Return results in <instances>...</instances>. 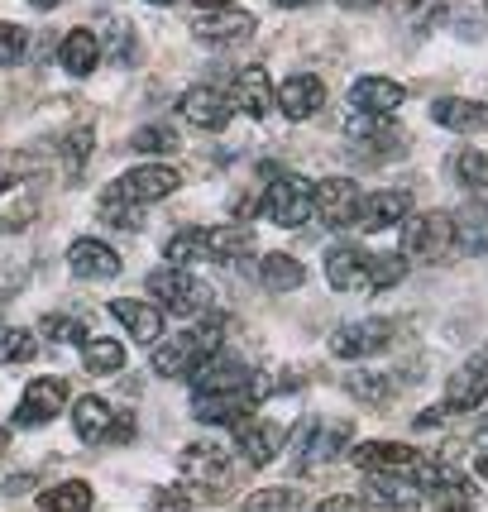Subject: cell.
Wrapping results in <instances>:
<instances>
[{"label": "cell", "mask_w": 488, "mask_h": 512, "mask_svg": "<svg viewBox=\"0 0 488 512\" xmlns=\"http://www.w3.org/2000/svg\"><path fill=\"white\" fill-rule=\"evenodd\" d=\"M5 187H10V178H0V192H5Z\"/></svg>", "instance_id": "cell-59"}, {"label": "cell", "mask_w": 488, "mask_h": 512, "mask_svg": "<svg viewBox=\"0 0 488 512\" xmlns=\"http://www.w3.org/2000/svg\"><path fill=\"white\" fill-rule=\"evenodd\" d=\"M101 221L115 225V230H144V206L120 197H101Z\"/></svg>", "instance_id": "cell-41"}, {"label": "cell", "mask_w": 488, "mask_h": 512, "mask_svg": "<svg viewBox=\"0 0 488 512\" xmlns=\"http://www.w3.org/2000/svg\"><path fill=\"white\" fill-rule=\"evenodd\" d=\"M39 331H44L48 340H58V345H82V340H87L82 316H63V312H48L44 321H39Z\"/></svg>", "instance_id": "cell-42"}, {"label": "cell", "mask_w": 488, "mask_h": 512, "mask_svg": "<svg viewBox=\"0 0 488 512\" xmlns=\"http://www.w3.org/2000/svg\"><path fill=\"white\" fill-rule=\"evenodd\" d=\"M163 254H168V264H197V259H206V230H197V225L178 230V235L163 245Z\"/></svg>", "instance_id": "cell-38"}, {"label": "cell", "mask_w": 488, "mask_h": 512, "mask_svg": "<svg viewBox=\"0 0 488 512\" xmlns=\"http://www.w3.org/2000/svg\"><path fill=\"white\" fill-rule=\"evenodd\" d=\"M187 383H192V393H221V388H249L254 379H249V369H244L235 355L211 350V355H201L197 364H192Z\"/></svg>", "instance_id": "cell-11"}, {"label": "cell", "mask_w": 488, "mask_h": 512, "mask_svg": "<svg viewBox=\"0 0 488 512\" xmlns=\"http://www.w3.org/2000/svg\"><path fill=\"white\" fill-rule=\"evenodd\" d=\"M5 450H10V431L0 426V455H5Z\"/></svg>", "instance_id": "cell-57"}, {"label": "cell", "mask_w": 488, "mask_h": 512, "mask_svg": "<svg viewBox=\"0 0 488 512\" xmlns=\"http://www.w3.org/2000/svg\"><path fill=\"white\" fill-rule=\"evenodd\" d=\"M445 0H398V10L407 15V20H426V15H436Z\"/></svg>", "instance_id": "cell-48"}, {"label": "cell", "mask_w": 488, "mask_h": 512, "mask_svg": "<svg viewBox=\"0 0 488 512\" xmlns=\"http://www.w3.org/2000/svg\"><path fill=\"white\" fill-rule=\"evenodd\" d=\"M230 101H235L244 115L264 120L268 106H273V87H268V72H264V67H244L240 77H235V91H230Z\"/></svg>", "instance_id": "cell-26"}, {"label": "cell", "mask_w": 488, "mask_h": 512, "mask_svg": "<svg viewBox=\"0 0 488 512\" xmlns=\"http://www.w3.org/2000/svg\"><path fill=\"white\" fill-rule=\"evenodd\" d=\"M111 316L134 335V340H139V345H149V340L163 335V307H158V302H144V297H120V302H111Z\"/></svg>", "instance_id": "cell-23"}, {"label": "cell", "mask_w": 488, "mask_h": 512, "mask_svg": "<svg viewBox=\"0 0 488 512\" xmlns=\"http://www.w3.org/2000/svg\"><path fill=\"white\" fill-rule=\"evenodd\" d=\"M259 402V388H221V393H197L192 398V417L206 426H235L240 417H249V407Z\"/></svg>", "instance_id": "cell-9"}, {"label": "cell", "mask_w": 488, "mask_h": 512, "mask_svg": "<svg viewBox=\"0 0 488 512\" xmlns=\"http://www.w3.org/2000/svg\"><path fill=\"white\" fill-rule=\"evenodd\" d=\"M91 489L82 479H67V484H53L48 493H39V508L44 512H91Z\"/></svg>", "instance_id": "cell-34"}, {"label": "cell", "mask_w": 488, "mask_h": 512, "mask_svg": "<svg viewBox=\"0 0 488 512\" xmlns=\"http://www.w3.org/2000/svg\"><path fill=\"white\" fill-rule=\"evenodd\" d=\"M201 10H221V5H230V0H197Z\"/></svg>", "instance_id": "cell-56"}, {"label": "cell", "mask_w": 488, "mask_h": 512, "mask_svg": "<svg viewBox=\"0 0 488 512\" xmlns=\"http://www.w3.org/2000/svg\"><path fill=\"white\" fill-rule=\"evenodd\" d=\"M82 369L96 379H111L125 369V345L120 340H82Z\"/></svg>", "instance_id": "cell-32"}, {"label": "cell", "mask_w": 488, "mask_h": 512, "mask_svg": "<svg viewBox=\"0 0 488 512\" xmlns=\"http://www.w3.org/2000/svg\"><path fill=\"white\" fill-rule=\"evenodd\" d=\"M345 134L355 139V149H364V154H398L402 139H407L388 115H364V111H355V120L345 125Z\"/></svg>", "instance_id": "cell-18"}, {"label": "cell", "mask_w": 488, "mask_h": 512, "mask_svg": "<svg viewBox=\"0 0 488 512\" xmlns=\"http://www.w3.org/2000/svg\"><path fill=\"white\" fill-rule=\"evenodd\" d=\"M374 498L378 503H393V508H422L426 489L407 474H374Z\"/></svg>", "instance_id": "cell-31"}, {"label": "cell", "mask_w": 488, "mask_h": 512, "mask_svg": "<svg viewBox=\"0 0 488 512\" xmlns=\"http://www.w3.org/2000/svg\"><path fill=\"white\" fill-rule=\"evenodd\" d=\"M225 340V321L221 316H206L201 326H192V331L173 335V340H163L154 350V369L163 374V379H187L192 374V364H197L201 355H211V350H221Z\"/></svg>", "instance_id": "cell-1"}, {"label": "cell", "mask_w": 488, "mask_h": 512, "mask_svg": "<svg viewBox=\"0 0 488 512\" xmlns=\"http://www.w3.org/2000/svg\"><path fill=\"white\" fill-rule=\"evenodd\" d=\"M192 34H197L201 44H211V48L244 44V39L254 34V15H244V10H230V5H221V10H206V15L192 24Z\"/></svg>", "instance_id": "cell-15"}, {"label": "cell", "mask_w": 488, "mask_h": 512, "mask_svg": "<svg viewBox=\"0 0 488 512\" xmlns=\"http://www.w3.org/2000/svg\"><path fill=\"white\" fill-rule=\"evenodd\" d=\"M431 120L455 134H484L488 106L484 101H469V96H441V101H431Z\"/></svg>", "instance_id": "cell-21"}, {"label": "cell", "mask_w": 488, "mask_h": 512, "mask_svg": "<svg viewBox=\"0 0 488 512\" xmlns=\"http://www.w3.org/2000/svg\"><path fill=\"white\" fill-rule=\"evenodd\" d=\"M402 216H412V197L407 192H374V197H359V230H393L402 225Z\"/></svg>", "instance_id": "cell-22"}, {"label": "cell", "mask_w": 488, "mask_h": 512, "mask_svg": "<svg viewBox=\"0 0 488 512\" xmlns=\"http://www.w3.org/2000/svg\"><path fill=\"white\" fill-rule=\"evenodd\" d=\"M350 446V422H335V426H311L307 441L297 446V469L302 474H311V469L331 465L340 450Z\"/></svg>", "instance_id": "cell-19"}, {"label": "cell", "mask_w": 488, "mask_h": 512, "mask_svg": "<svg viewBox=\"0 0 488 512\" xmlns=\"http://www.w3.org/2000/svg\"><path fill=\"white\" fill-rule=\"evenodd\" d=\"M144 288L154 292L158 307L173 312V316H197L201 307L211 302V288H206L201 278H192L187 264H168V268H158V273H149Z\"/></svg>", "instance_id": "cell-4"}, {"label": "cell", "mask_w": 488, "mask_h": 512, "mask_svg": "<svg viewBox=\"0 0 488 512\" xmlns=\"http://www.w3.org/2000/svg\"><path fill=\"white\" fill-rule=\"evenodd\" d=\"M254 278H259L268 292H297L307 283V268H302V259H292V254H264V259L254 264Z\"/></svg>", "instance_id": "cell-27"}, {"label": "cell", "mask_w": 488, "mask_h": 512, "mask_svg": "<svg viewBox=\"0 0 488 512\" xmlns=\"http://www.w3.org/2000/svg\"><path fill=\"white\" fill-rule=\"evenodd\" d=\"M87 154H91V130L67 134V144H63V158H67V182H77V173H82V163H87Z\"/></svg>", "instance_id": "cell-46"}, {"label": "cell", "mask_w": 488, "mask_h": 512, "mask_svg": "<svg viewBox=\"0 0 488 512\" xmlns=\"http://www.w3.org/2000/svg\"><path fill=\"white\" fill-rule=\"evenodd\" d=\"M474 446H479V450H488V417H484V422H479V426H474Z\"/></svg>", "instance_id": "cell-52"}, {"label": "cell", "mask_w": 488, "mask_h": 512, "mask_svg": "<svg viewBox=\"0 0 488 512\" xmlns=\"http://www.w3.org/2000/svg\"><path fill=\"white\" fill-rule=\"evenodd\" d=\"M450 221H455V249L460 254H488V201H465Z\"/></svg>", "instance_id": "cell-25"}, {"label": "cell", "mask_w": 488, "mask_h": 512, "mask_svg": "<svg viewBox=\"0 0 488 512\" xmlns=\"http://www.w3.org/2000/svg\"><path fill=\"white\" fill-rule=\"evenodd\" d=\"M254 249V230L249 225H216V230H206V259H216V264H230V259H240Z\"/></svg>", "instance_id": "cell-30"}, {"label": "cell", "mask_w": 488, "mask_h": 512, "mask_svg": "<svg viewBox=\"0 0 488 512\" xmlns=\"http://www.w3.org/2000/svg\"><path fill=\"white\" fill-rule=\"evenodd\" d=\"M355 465L364 469V474H407V479H417L426 493H431L436 474H441V465H436L431 455H422L417 446H398V441H369V446H359Z\"/></svg>", "instance_id": "cell-2"}, {"label": "cell", "mask_w": 488, "mask_h": 512, "mask_svg": "<svg viewBox=\"0 0 488 512\" xmlns=\"http://www.w3.org/2000/svg\"><path fill=\"white\" fill-rule=\"evenodd\" d=\"M335 5H340V10H374L378 0H335Z\"/></svg>", "instance_id": "cell-51"}, {"label": "cell", "mask_w": 488, "mask_h": 512, "mask_svg": "<svg viewBox=\"0 0 488 512\" xmlns=\"http://www.w3.org/2000/svg\"><path fill=\"white\" fill-rule=\"evenodd\" d=\"M178 187H182L178 168H168V163H139V168L120 173V178L106 187V197H120V201H139V206H149V201L173 197Z\"/></svg>", "instance_id": "cell-5"}, {"label": "cell", "mask_w": 488, "mask_h": 512, "mask_svg": "<svg viewBox=\"0 0 488 512\" xmlns=\"http://www.w3.org/2000/svg\"><path fill=\"white\" fill-rule=\"evenodd\" d=\"M58 63L72 72V77H91L96 63H101V39L91 29H72L63 44H58Z\"/></svg>", "instance_id": "cell-28"}, {"label": "cell", "mask_w": 488, "mask_h": 512, "mask_svg": "<svg viewBox=\"0 0 488 512\" xmlns=\"http://www.w3.org/2000/svg\"><path fill=\"white\" fill-rule=\"evenodd\" d=\"M364 249L355 245H340L326 254V278H331L335 292H364Z\"/></svg>", "instance_id": "cell-29"}, {"label": "cell", "mask_w": 488, "mask_h": 512, "mask_svg": "<svg viewBox=\"0 0 488 512\" xmlns=\"http://www.w3.org/2000/svg\"><path fill=\"white\" fill-rule=\"evenodd\" d=\"M96 39H101V34H96ZM134 44H139V39H134V24L120 20V15H111V20H106V39H101V53H106L111 63L130 67V63H134Z\"/></svg>", "instance_id": "cell-36"}, {"label": "cell", "mask_w": 488, "mask_h": 512, "mask_svg": "<svg viewBox=\"0 0 488 512\" xmlns=\"http://www.w3.org/2000/svg\"><path fill=\"white\" fill-rule=\"evenodd\" d=\"M130 149L134 154H173V149H178V139H173L168 125H144V130H134Z\"/></svg>", "instance_id": "cell-43"}, {"label": "cell", "mask_w": 488, "mask_h": 512, "mask_svg": "<svg viewBox=\"0 0 488 512\" xmlns=\"http://www.w3.org/2000/svg\"><path fill=\"white\" fill-rule=\"evenodd\" d=\"M455 182L469 192H488V154H479V149L455 154Z\"/></svg>", "instance_id": "cell-40"}, {"label": "cell", "mask_w": 488, "mask_h": 512, "mask_svg": "<svg viewBox=\"0 0 488 512\" xmlns=\"http://www.w3.org/2000/svg\"><path fill=\"white\" fill-rule=\"evenodd\" d=\"M273 101H278V111L288 115V120H311V115L326 106V87H321V77L297 72V77H288L283 87L273 91Z\"/></svg>", "instance_id": "cell-20"}, {"label": "cell", "mask_w": 488, "mask_h": 512, "mask_svg": "<svg viewBox=\"0 0 488 512\" xmlns=\"http://www.w3.org/2000/svg\"><path fill=\"white\" fill-rule=\"evenodd\" d=\"M39 355V340L20 326H0V364H29Z\"/></svg>", "instance_id": "cell-39"}, {"label": "cell", "mask_w": 488, "mask_h": 512, "mask_svg": "<svg viewBox=\"0 0 488 512\" xmlns=\"http://www.w3.org/2000/svg\"><path fill=\"white\" fill-rule=\"evenodd\" d=\"M178 106H182V120L197 125V130H225L230 115H235V101L221 87H187Z\"/></svg>", "instance_id": "cell-13"}, {"label": "cell", "mask_w": 488, "mask_h": 512, "mask_svg": "<svg viewBox=\"0 0 488 512\" xmlns=\"http://www.w3.org/2000/svg\"><path fill=\"white\" fill-rule=\"evenodd\" d=\"M130 441H134V412H130V407H115L111 422H106L101 446H130Z\"/></svg>", "instance_id": "cell-47"}, {"label": "cell", "mask_w": 488, "mask_h": 512, "mask_svg": "<svg viewBox=\"0 0 488 512\" xmlns=\"http://www.w3.org/2000/svg\"><path fill=\"white\" fill-rule=\"evenodd\" d=\"M24 48H29V34L20 24H0V67H15L24 58Z\"/></svg>", "instance_id": "cell-45"}, {"label": "cell", "mask_w": 488, "mask_h": 512, "mask_svg": "<svg viewBox=\"0 0 488 512\" xmlns=\"http://www.w3.org/2000/svg\"><path fill=\"white\" fill-rule=\"evenodd\" d=\"M149 5H173V0H149Z\"/></svg>", "instance_id": "cell-58"}, {"label": "cell", "mask_w": 488, "mask_h": 512, "mask_svg": "<svg viewBox=\"0 0 488 512\" xmlns=\"http://www.w3.org/2000/svg\"><path fill=\"white\" fill-rule=\"evenodd\" d=\"M488 402V350L484 355H469L450 383H445V407L450 412H474V407H484Z\"/></svg>", "instance_id": "cell-10"}, {"label": "cell", "mask_w": 488, "mask_h": 512, "mask_svg": "<svg viewBox=\"0 0 488 512\" xmlns=\"http://www.w3.org/2000/svg\"><path fill=\"white\" fill-rule=\"evenodd\" d=\"M474 474H479V479H484V484H488V450H484V455H479V465H474Z\"/></svg>", "instance_id": "cell-54"}, {"label": "cell", "mask_w": 488, "mask_h": 512, "mask_svg": "<svg viewBox=\"0 0 488 512\" xmlns=\"http://www.w3.org/2000/svg\"><path fill=\"white\" fill-rule=\"evenodd\" d=\"M402 278H407V259L402 254H369L364 259V288L383 292V288H393V283H402Z\"/></svg>", "instance_id": "cell-37"}, {"label": "cell", "mask_w": 488, "mask_h": 512, "mask_svg": "<svg viewBox=\"0 0 488 512\" xmlns=\"http://www.w3.org/2000/svg\"><path fill=\"white\" fill-rule=\"evenodd\" d=\"M278 10H307V5H316V0H273Z\"/></svg>", "instance_id": "cell-53"}, {"label": "cell", "mask_w": 488, "mask_h": 512, "mask_svg": "<svg viewBox=\"0 0 488 512\" xmlns=\"http://www.w3.org/2000/svg\"><path fill=\"white\" fill-rule=\"evenodd\" d=\"M407 101V91L393 82V77H359L350 87V106L364 115H393Z\"/></svg>", "instance_id": "cell-24"}, {"label": "cell", "mask_w": 488, "mask_h": 512, "mask_svg": "<svg viewBox=\"0 0 488 512\" xmlns=\"http://www.w3.org/2000/svg\"><path fill=\"white\" fill-rule=\"evenodd\" d=\"M34 10H58V0H29Z\"/></svg>", "instance_id": "cell-55"}, {"label": "cell", "mask_w": 488, "mask_h": 512, "mask_svg": "<svg viewBox=\"0 0 488 512\" xmlns=\"http://www.w3.org/2000/svg\"><path fill=\"white\" fill-rule=\"evenodd\" d=\"M244 508L249 512H278V508H302V493L297 489H259V493H249L244 498Z\"/></svg>", "instance_id": "cell-44"}, {"label": "cell", "mask_w": 488, "mask_h": 512, "mask_svg": "<svg viewBox=\"0 0 488 512\" xmlns=\"http://www.w3.org/2000/svg\"><path fill=\"white\" fill-rule=\"evenodd\" d=\"M235 446H240V460L244 465H273L278 460V450H283V426L268 422V417H240L235 422Z\"/></svg>", "instance_id": "cell-12"}, {"label": "cell", "mask_w": 488, "mask_h": 512, "mask_svg": "<svg viewBox=\"0 0 488 512\" xmlns=\"http://www.w3.org/2000/svg\"><path fill=\"white\" fill-rule=\"evenodd\" d=\"M264 216L273 225H283V230H297V225H307L316 211H311V187L302 178H268L264 187Z\"/></svg>", "instance_id": "cell-6"}, {"label": "cell", "mask_w": 488, "mask_h": 512, "mask_svg": "<svg viewBox=\"0 0 488 512\" xmlns=\"http://www.w3.org/2000/svg\"><path fill=\"white\" fill-rule=\"evenodd\" d=\"M111 402L101 398H77L72 402V426H77V436L87 441V446H96L101 436H106V422H111Z\"/></svg>", "instance_id": "cell-33"}, {"label": "cell", "mask_w": 488, "mask_h": 512, "mask_svg": "<svg viewBox=\"0 0 488 512\" xmlns=\"http://www.w3.org/2000/svg\"><path fill=\"white\" fill-rule=\"evenodd\" d=\"M345 388H350V398L369 402V407H383V402L393 398V379H388L383 369H350Z\"/></svg>", "instance_id": "cell-35"}, {"label": "cell", "mask_w": 488, "mask_h": 512, "mask_svg": "<svg viewBox=\"0 0 488 512\" xmlns=\"http://www.w3.org/2000/svg\"><path fill=\"white\" fill-rule=\"evenodd\" d=\"M484 5H488V0H484Z\"/></svg>", "instance_id": "cell-60"}, {"label": "cell", "mask_w": 488, "mask_h": 512, "mask_svg": "<svg viewBox=\"0 0 488 512\" xmlns=\"http://www.w3.org/2000/svg\"><path fill=\"white\" fill-rule=\"evenodd\" d=\"M311 211L331 230H350L359 221V187L350 178H321L311 187Z\"/></svg>", "instance_id": "cell-7"}, {"label": "cell", "mask_w": 488, "mask_h": 512, "mask_svg": "<svg viewBox=\"0 0 488 512\" xmlns=\"http://www.w3.org/2000/svg\"><path fill=\"white\" fill-rule=\"evenodd\" d=\"M350 508H369V498H355V493H335V498H321V512H350Z\"/></svg>", "instance_id": "cell-49"}, {"label": "cell", "mask_w": 488, "mask_h": 512, "mask_svg": "<svg viewBox=\"0 0 488 512\" xmlns=\"http://www.w3.org/2000/svg\"><path fill=\"white\" fill-rule=\"evenodd\" d=\"M154 508H192V498L182 489H158L154 493Z\"/></svg>", "instance_id": "cell-50"}, {"label": "cell", "mask_w": 488, "mask_h": 512, "mask_svg": "<svg viewBox=\"0 0 488 512\" xmlns=\"http://www.w3.org/2000/svg\"><path fill=\"white\" fill-rule=\"evenodd\" d=\"M67 268L77 278H87V283H106V278H120V254L106 240H72Z\"/></svg>", "instance_id": "cell-16"}, {"label": "cell", "mask_w": 488, "mask_h": 512, "mask_svg": "<svg viewBox=\"0 0 488 512\" xmlns=\"http://www.w3.org/2000/svg\"><path fill=\"white\" fill-rule=\"evenodd\" d=\"M182 465V479H192V484H201V489L221 493L225 479H230V460H225L221 446H187L178 455Z\"/></svg>", "instance_id": "cell-17"}, {"label": "cell", "mask_w": 488, "mask_h": 512, "mask_svg": "<svg viewBox=\"0 0 488 512\" xmlns=\"http://www.w3.org/2000/svg\"><path fill=\"white\" fill-rule=\"evenodd\" d=\"M388 340H393V321H383V316H364V321L340 326L326 345H331L335 359H369V355H378Z\"/></svg>", "instance_id": "cell-8"}, {"label": "cell", "mask_w": 488, "mask_h": 512, "mask_svg": "<svg viewBox=\"0 0 488 512\" xmlns=\"http://www.w3.org/2000/svg\"><path fill=\"white\" fill-rule=\"evenodd\" d=\"M402 254H417L422 264H445L455 254V221L450 211H422V216H402Z\"/></svg>", "instance_id": "cell-3"}, {"label": "cell", "mask_w": 488, "mask_h": 512, "mask_svg": "<svg viewBox=\"0 0 488 512\" xmlns=\"http://www.w3.org/2000/svg\"><path fill=\"white\" fill-rule=\"evenodd\" d=\"M67 407V383L63 379H34L24 388L20 407H15V426H48Z\"/></svg>", "instance_id": "cell-14"}]
</instances>
